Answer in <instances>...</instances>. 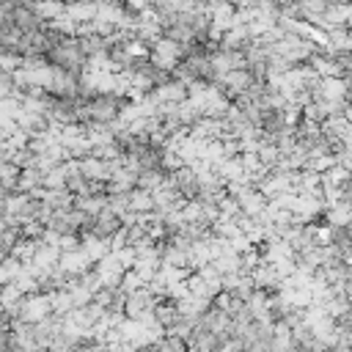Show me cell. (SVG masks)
<instances>
[{
  "mask_svg": "<svg viewBox=\"0 0 352 352\" xmlns=\"http://www.w3.org/2000/svg\"><path fill=\"white\" fill-rule=\"evenodd\" d=\"M176 58H179V44L171 41V39L157 41V47H154V61H157V64H162V69H171V66L176 64Z\"/></svg>",
  "mask_w": 352,
  "mask_h": 352,
  "instance_id": "6da1fadb",
  "label": "cell"
},
{
  "mask_svg": "<svg viewBox=\"0 0 352 352\" xmlns=\"http://www.w3.org/2000/svg\"><path fill=\"white\" fill-rule=\"evenodd\" d=\"M33 11H36L39 17H55V14H61V11H66V6L61 3V0H55V3L50 0V3H36Z\"/></svg>",
  "mask_w": 352,
  "mask_h": 352,
  "instance_id": "7a4b0ae2",
  "label": "cell"
},
{
  "mask_svg": "<svg viewBox=\"0 0 352 352\" xmlns=\"http://www.w3.org/2000/svg\"><path fill=\"white\" fill-rule=\"evenodd\" d=\"M322 94H325L328 99H341L344 94H347V88H344V83H341V80H336V77H333V80H325V88H322Z\"/></svg>",
  "mask_w": 352,
  "mask_h": 352,
  "instance_id": "3957f363",
  "label": "cell"
},
{
  "mask_svg": "<svg viewBox=\"0 0 352 352\" xmlns=\"http://www.w3.org/2000/svg\"><path fill=\"white\" fill-rule=\"evenodd\" d=\"M157 97L160 99H182L185 91H182V85H162L160 91H157Z\"/></svg>",
  "mask_w": 352,
  "mask_h": 352,
  "instance_id": "277c9868",
  "label": "cell"
},
{
  "mask_svg": "<svg viewBox=\"0 0 352 352\" xmlns=\"http://www.w3.org/2000/svg\"><path fill=\"white\" fill-rule=\"evenodd\" d=\"M129 204L135 206V209H149V206H154V198H149L146 193H138L135 201H129Z\"/></svg>",
  "mask_w": 352,
  "mask_h": 352,
  "instance_id": "5b68a950",
  "label": "cell"
}]
</instances>
